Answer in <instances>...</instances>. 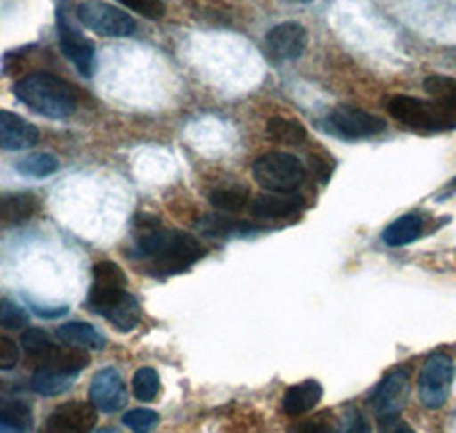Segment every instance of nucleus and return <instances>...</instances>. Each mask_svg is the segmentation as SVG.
<instances>
[{"label":"nucleus","mask_w":456,"mask_h":433,"mask_svg":"<svg viewBox=\"0 0 456 433\" xmlns=\"http://www.w3.org/2000/svg\"><path fill=\"white\" fill-rule=\"evenodd\" d=\"M137 238L142 258L151 260V267L162 274H181L203 258V247L187 233L162 231L156 219H144Z\"/></svg>","instance_id":"f257e3e1"},{"label":"nucleus","mask_w":456,"mask_h":433,"mask_svg":"<svg viewBox=\"0 0 456 433\" xmlns=\"http://www.w3.org/2000/svg\"><path fill=\"white\" fill-rule=\"evenodd\" d=\"M16 98L48 119H67L78 108V92L53 73H30L14 85Z\"/></svg>","instance_id":"f03ea898"},{"label":"nucleus","mask_w":456,"mask_h":433,"mask_svg":"<svg viewBox=\"0 0 456 433\" xmlns=\"http://www.w3.org/2000/svg\"><path fill=\"white\" fill-rule=\"evenodd\" d=\"M388 112L399 124L418 133H438L456 128V105L443 101H422L415 96H393Z\"/></svg>","instance_id":"7ed1b4c3"},{"label":"nucleus","mask_w":456,"mask_h":433,"mask_svg":"<svg viewBox=\"0 0 456 433\" xmlns=\"http://www.w3.org/2000/svg\"><path fill=\"white\" fill-rule=\"evenodd\" d=\"M254 178L265 190L292 194L306 181V169L290 153H267L254 162Z\"/></svg>","instance_id":"20e7f679"},{"label":"nucleus","mask_w":456,"mask_h":433,"mask_svg":"<svg viewBox=\"0 0 456 433\" xmlns=\"http://www.w3.org/2000/svg\"><path fill=\"white\" fill-rule=\"evenodd\" d=\"M76 16L87 30L96 32V35L112 37V39L135 35L137 30V23L133 16H128L119 7L103 3V0H85L76 7Z\"/></svg>","instance_id":"39448f33"},{"label":"nucleus","mask_w":456,"mask_h":433,"mask_svg":"<svg viewBox=\"0 0 456 433\" xmlns=\"http://www.w3.org/2000/svg\"><path fill=\"white\" fill-rule=\"evenodd\" d=\"M126 297H128V292H126L124 269L119 265L110 263V260L96 265L94 267V283L87 297L89 308L110 320L114 310L124 304Z\"/></svg>","instance_id":"423d86ee"},{"label":"nucleus","mask_w":456,"mask_h":433,"mask_svg":"<svg viewBox=\"0 0 456 433\" xmlns=\"http://www.w3.org/2000/svg\"><path fill=\"white\" fill-rule=\"evenodd\" d=\"M452 379H454V363L450 356L436 354L425 363L418 379V390H420V402L427 408H441L450 395Z\"/></svg>","instance_id":"0eeeda50"},{"label":"nucleus","mask_w":456,"mask_h":433,"mask_svg":"<svg viewBox=\"0 0 456 433\" xmlns=\"http://www.w3.org/2000/svg\"><path fill=\"white\" fill-rule=\"evenodd\" d=\"M327 126L342 140H365V137H374L386 130V121L381 117L365 112V110L349 108V105H340L333 110L327 117Z\"/></svg>","instance_id":"6e6552de"},{"label":"nucleus","mask_w":456,"mask_h":433,"mask_svg":"<svg viewBox=\"0 0 456 433\" xmlns=\"http://www.w3.org/2000/svg\"><path fill=\"white\" fill-rule=\"evenodd\" d=\"M57 39H60V48H62V55L67 57L73 67L78 69V73L83 76H92L94 64H96V51H94V44L89 42L87 37L73 26L71 19L64 14L62 10L57 12Z\"/></svg>","instance_id":"1a4fd4ad"},{"label":"nucleus","mask_w":456,"mask_h":433,"mask_svg":"<svg viewBox=\"0 0 456 433\" xmlns=\"http://www.w3.org/2000/svg\"><path fill=\"white\" fill-rule=\"evenodd\" d=\"M308 46V32L299 23H279L265 37L267 55L274 62H290L299 60Z\"/></svg>","instance_id":"9d476101"},{"label":"nucleus","mask_w":456,"mask_h":433,"mask_svg":"<svg viewBox=\"0 0 456 433\" xmlns=\"http://www.w3.org/2000/svg\"><path fill=\"white\" fill-rule=\"evenodd\" d=\"M94 424H96V408L92 404L67 402L51 413L44 433H89Z\"/></svg>","instance_id":"9b49d317"},{"label":"nucleus","mask_w":456,"mask_h":433,"mask_svg":"<svg viewBox=\"0 0 456 433\" xmlns=\"http://www.w3.org/2000/svg\"><path fill=\"white\" fill-rule=\"evenodd\" d=\"M89 399L94 406L105 413L119 411L126 404V388L119 372L114 367L96 372V377L92 379V388H89Z\"/></svg>","instance_id":"f8f14e48"},{"label":"nucleus","mask_w":456,"mask_h":433,"mask_svg":"<svg viewBox=\"0 0 456 433\" xmlns=\"http://www.w3.org/2000/svg\"><path fill=\"white\" fill-rule=\"evenodd\" d=\"M406 397H409V374L404 370H395L377 388L374 408H377L381 418L384 415H397L404 408Z\"/></svg>","instance_id":"ddd939ff"},{"label":"nucleus","mask_w":456,"mask_h":433,"mask_svg":"<svg viewBox=\"0 0 456 433\" xmlns=\"http://www.w3.org/2000/svg\"><path fill=\"white\" fill-rule=\"evenodd\" d=\"M39 140V130L19 114L0 110V149L23 151L30 149Z\"/></svg>","instance_id":"4468645a"},{"label":"nucleus","mask_w":456,"mask_h":433,"mask_svg":"<svg viewBox=\"0 0 456 433\" xmlns=\"http://www.w3.org/2000/svg\"><path fill=\"white\" fill-rule=\"evenodd\" d=\"M39 365V370H55L64 372V374H78L80 370L89 365V356L85 349H78V347H55L44 354L39 361H35Z\"/></svg>","instance_id":"2eb2a0df"},{"label":"nucleus","mask_w":456,"mask_h":433,"mask_svg":"<svg viewBox=\"0 0 456 433\" xmlns=\"http://www.w3.org/2000/svg\"><path fill=\"white\" fill-rule=\"evenodd\" d=\"M301 210V199L299 196H276V194H265L258 196L251 203V215L258 219H285L292 216Z\"/></svg>","instance_id":"dca6fc26"},{"label":"nucleus","mask_w":456,"mask_h":433,"mask_svg":"<svg viewBox=\"0 0 456 433\" xmlns=\"http://www.w3.org/2000/svg\"><path fill=\"white\" fill-rule=\"evenodd\" d=\"M320 399L322 386L317 381H313V379H308V381L297 383V386H292L290 390L285 392L283 411L288 413V415H292V418H297V415H304V413H308L311 408H315Z\"/></svg>","instance_id":"f3484780"},{"label":"nucleus","mask_w":456,"mask_h":433,"mask_svg":"<svg viewBox=\"0 0 456 433\" xmlns=\"http://www.w3.org/2000/svg\"><path fill=\"white\" fill-rule=\"evenodd\" d=\"M425 231V222L420 215H404L395 219L388 228L384 231V242L388 247H406V244L415 242Z\"/></svg>","instance_id":"a211bd4d"},{"label":"nucleus","mask_w":456,"mask_h":433,"mask_svg":"<svg viewBox=\"0 0 456 433\" xmlns=\"http://www.w3.org/2000/svg\"><path fill=\"white\" fill-rule=\"evenodd\" d=\"M57 338L69 347H78V349H101L105 347V338L92 324L85 322H69V324L57 329Z\"/></svg>","instance_id":"6ab92c4d"},{"label":"nucleus","mask_w":456,"mask_h":433,"mask_svg":"<svg viewBox=\"0 0 456 433\" xmlns=\"http://www.w3.org/2000/svg\"><path fill=\"white\" fill-rule=\"evenodd\" d=\"M208 201L222 212H242L244 208L249 206V190L238 185L217 187V190L208 194Z\"/></svg>","instance_id":"aec40b11"},{"label":"nucleus","mask_w":456,"mask_h":433,"mask_svg":"<svg viewBox=\"0 0 456 433\" xmlns=\"http://www.w3.org/2000/svg\"><path fill=\"white\" fill-rule=\"evenodd\" d=\"M37 210L35 196L16 194L0 199V224H19L30 219L32 212Z\"/></svg>","instance_id":"412c9836"},{"label":"nucleus","mask_w":456,"mask_h":433,"mask_svg":"<svg viewBox=\"0 0 456 433\" xmlns=\"http://www.w3.org/2000/svg\"><path fill=\"white\" fill-rule=\"evenodd\" d=\"M267 137L279 144H290L297 146L306 140V128L295 119H285V117H274L267 121Z\"/></svg>","instance_id":"4be33fe9"},{"label":"nucleus","mask_w":456,"mask_h":433,"mask_svg":"<svg viewBox=\"0 0 456 433\" xmlns=\"http://www.w3.org/2000/svg\"><path fill=\"white\" fill-rule=\"evenodd\" d=\"M76 374H64V372L55 370H37L32 377V390L44 395V397H55L62 395L69 386L73 383Z\"/></svg>","instance_id":"5701e85b"},{"label":"nucleus","mask_w":456,"mask_h":433,"mask_svg":"<svg viewBox=\"0 0 456 433\" xmlns=\"http://www.w3.org/2000/svg\"><path fill=\"white\" fill-rule=\"evenodd\" d=\"M57 169H60V160L51 153H32L16 162V171L30 176V178H46V176L55 174Z\"/></svg>","instance_id":"b1692460"},{"label":"nucleus","mask_w":456,"mask_h":433,"mask_svg":"<svg viewBox=\"0 0 456 433\" xmlns=\"http://www.w3.org/2000/svg\"><path fill=\"white\" fill-rule=\"evenodd\" d=\"M30 424V408L23 404H7L0 408V433H26Z\"/></svg>","instance_id":"393cba45"},{"label":"nucleus","mask_w":456,"mask_h":433,"mask_svg":"<svg viewBox=\"0 0 456 433\" xmlns=\"http://www.w3.org/2000/svg\"><path fill=\"white\" fill-rule=\"evenodd\" d=\"M160 390V379H158L156 370L151 367H142V370L135 372L133 377V392L140 402H153Z\"/></svg>","instance_id":"a878e982"},{"label":"nucleus","mask_w":456,"mask_h":433,"mask_svg":"<svg viewBox=\"0 0 456 433\" xmlns=\"http://www.w3.org/2000/svg\"><path fill=\"white\" fill-rule=\"evenodd\" d=\"M203 233L208 235H215V238H224V235H233V233H254L258 231L256 226L251 224H235V222H228L224 216H206L201 224H199Z\"/></svg>","instance_id":"bb28decb"},{"label":"nucleus","mask_w":456,"mask_h":433,"mask_svg":"<svg viewBox=\"0 0 456 433\" xmlns=\"http://www.w3.org/2000/svg\"><path fill=\"white\" fill-rule=\"evenodd\" d=\"M425 89L434 101L456 105V78L450 76H429L425 80Z\"/></svg>","instance_id":"cd10ccee"},{"label":"nucleus","mask_w":456,"mask_h":433,"mask_svg":"<svg viewBox=\"0 0 456 433\" xmlns=\"http://www.w3.org/2000/svg\"><path fill=\"white\" fill-rule=\"evenodd\" d=\"M110 322L121 331H130L133 326H137V322H140V304H137V299L133 294H128L124 299V304L114 310Z\"/></svg>","instance_id":"c85d7f7f"},{"label":"nucleus","mask_w":456,"mask_h":433,"mask_svg":"<svg viewBox=\"0 0 456 433\" xmlns=\"http://www.w3.org/2000/svg\"><path fill=\"white\" fill-rule=\"evenodd\" d=\"M158 413L151 411V408H135V411H128L124 415V424L135 433H151L158 424Z\"/></svg>","instance_id":"c756f323"},{"label":"nucleus","mask_w":456,"mask_h":433,"mask_svg":"<svg viewBox=\"0 0 456 433\" xmlns=\"http://www.w3.org/2000/svg\"><path fill=\"white\" fill-rule=\"evenodd\" d=\"M21 345H23V349H26L28 356L32 358V361H39V358H42L44 354L51 349L53 342H51V338L44 333V331L30 329V331H26V333H23Z\"/></svg>","instance_id":"7c9ffc66"},{"label":"nucleus","mask_w":456,"mask_h":433,"mask_svg":"<svg viewBox=\"0 0 456 433\" xmlns=\"http://www.w3.org/2000/svg\"><path fill=\"white\" fill-rule=\"evenodd\" d=\"M0 324L5 329H23L28 324L26 308L12 299H3L0 301Z\"/></svg>","instance_id":"2f4dec72"},{"label":"nucleus","mask_w":456,"mask_h":433,"mask_svg":"<svg viewBox=\"0 0 456 433\" xmlns=\"http://www.w3.org/2000/svg\"><path fill=\"white\" fill-rule=\"evenodd\" d=\"M295 433H340V427L331 418V413H320L308 418L306 422H301Z\"/></svg>","instance_id":"473e14b6"},{"label":"nucleus","mask_w":456,"mask_h":433,"mask_svg":"<svg viewBox=\"0 0 456 433\" xmlns=\"http://www.w3.org/2000/svg\"><path fill=\"white\" fill-rule=\"evenodd\" d=\"M121 5L130 7L137 14L146 16V19H162L165 16V5H162V0H119Z\"/></svg>","instance_id":"72a5a7b5"},{"label":"nucleus","mask_w":456,"mask_h":433,"mask_svg":"<svg viewBox=\"0 0 456 433\" xmlns=\"http://www.w3.org/2000/svg\"><path fill=\"white\" fill-rule=\"evenodd\" d=\"M19 347L10 340V338L0 336V370H14L19 363Z\"/></svg>","instance_id":"f704fd0d"},{"label":"nucleus","mask_w":456,"mask_h":433,"mask_svg":"<svg viewBox=\"0 0 456 433\" xmlns=\"http://www.w3.org/2000/svg\"><path fill=\"white\" fill-rule=\"evenodd\" d=\"M379 433H415L404 420H399L397 415H384L379 422Z\"/></svg>","instance_id":"c9c22d12"},{"label":"nucleus","mask_w":456,"mask_h":433,"mask_svg":"<svg viewBox=\"0 0 456 433\" xmlns=\"http://www.w3.org/2000/svg\"><path fill=\"white\" fill-rule=\"evenodd\" d=\"M340 433H370V427L368 422L363 420V415H352V418L347 420V427H345V431Z\"/></svg>","instance_id":"e433bc0d"},{"label":"nucleus","mask_w":456,"mask_h":433,"mask_svg":"<svg viewBox=\"0 0 456 433\" xmlns=\"http://www.w3.org/2000/svg\"><path fill=\"white\" fill-rule=\"evenodd\" d=\"M96 433H117V431H114V429H110V427H105V429H99Z\"/></svg>","instance_id":"4c0bfd02"},{"label":"nucleus","mask_w":456,"mask_h":433,"mask_svg":"<svg viewBox=\"0 0 456 433\" xmlns=\"http://www.w3.org/2000/svg\"><path fill=\"white\" fill-rule=\"evenodd\" d=\"M292 3H299V5H304V3H313V0H292Z\"/></svg>","instance_id":"58836bf2"}]
</instances>
